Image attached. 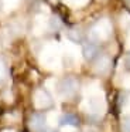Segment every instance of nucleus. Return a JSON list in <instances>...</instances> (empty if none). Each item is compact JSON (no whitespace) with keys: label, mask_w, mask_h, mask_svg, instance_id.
Returning <instances> with one entry per match:
<instances>
[{"label":"nucleus","mask_w":130,"mask_h":132,"mask_svg":"<svg viewBox=\"0 0 130 132\" xmlns=\"http://www.w3.org/2000/svg\"><path fill=\"white\" fill-rule=\"evenodd\" d=\"M61 26H62V23H61V20H59L58 17H52V19H51V29H52V30H59V29H61Z\"/></svg>","instance_id":"6e6552de"},{"label":"nucleus","mask_w":130,"mask_h":132,"mask_svg":"<svg viewBox=\"0 0 130 132\" xmlns=\"http://www.w3.org/2000/svg\"><path fill=\"white\" fill-rule=\"evenodd\" d=\"M34 104H35L37 108H45V106L51 105V98L45 91L40 89V91H37L35 95H34Z\"/></svg>","instance_id":"20e7f679"},{"label":"nucleus","mask_w":130,"mask_h":132,"mask_svg":"<svg viewBox=\"0 0 130 132\" xmlns=\"http://www.w3.org/2000/svg\"><path fill=\"white\" fill-rule=\"evenodd\" d=\"M40 132H57V131H52V129H41Z\"/></svg>","instance_id":"f8f14e48"},{"label":"nucleus","mask_w":130,"mask_h":132,"mask_svg":"<svg viewBox=\"0 0 130 132\" xmlns=\"http://www.w3.org/2000/svg\"><path fill=\"white\" fill-rule=\"evenodd\" d=\"M45 121H47V118H45L44 114H38V112H35V114H33V115L30 117V122H28V126H30L31 131L40 132L41 129H44Z\"/></svg>","instance_id":"7ed1b4c3"},{"label":"nucleus","mask_w":130,"mask_h":132,"mask_svg":"<svg viewBox=\"0 0 130 132\" xmlns=\"http://www.w3.org/2000/svg\"><path fill=\"white\" fill-rule=\"evenodd\" d=\"M107 70H109V60L105 57L99 58L98 61H96L95 64V71L99 72V74H103V72H106Z\"/></svg>","instance_id":"0eeeda50"},{"label":"nucleus","mask_w":130,"mask_h":132,"mask_svg":"<svg viewBox=\"0 0 130 132\" xmlns=\"http://www.w3.org/2000/svg\"><path fill=\"white\" fill-rule=\"evenodd\" d=\"M78 91V81L73 77H67L58 84V94L64 98H71Z\"/></svg>","instance_id":"f257e3e1"},{"label":"nucleus","mask_w":130,"mask_h":132,"mask_svg":"<svg viewBox=\"0 0 130 132\" xmlns=\"http://www.w3.org/2000/svg\"><path fill=\"white\" fill-rule=\"evenodd\" d=\"M4 77H6V67L3 64V61L0 60V82L4 80Z\"/></svg>","instance_id":"9d476101"},{"label":"nucleus","mask_w":130,"mask_h":132,"mask_svg":"<svg viewBox=\"0 0 130 132\" xmlns=\"http://www.w3.org/2000/svg\"><path fill=\"white\" fill-rule=\"evenodd\" d=\"M99 46L95 43V41H86L82 47V54H83V58L88 61H93L96 57L99 55Z\"/></svg>","instance_id":"f03ea898"},{"label":"nucleus","mask_w":130,"mask_h":132,"mask_svg":"<svg viewBox=\"0 0 130 132\" xmlns=\"http://www.w3.org/2000/svg\"><path fill=\"white\" fill-rule=\"evenodd\" d=\"M126 67H127V70L130 71V53L126 55Z\"/></svg>","instance_id":"9b49d317"},{"label":"nucleus","mask_w":130,"mask_h":132,"mask_svg":"<svg viewBox=\"0 0 130 132\" xmlns=\"http://www.w3.org/2000/svg\"><path fill=\"white\" fill-rule=\"evenodd\" d=\"M59 123L64 126H78L79 125V118L75 114H64L59 118Z\"/></svg>","instance_id":"39448f33"},{"label":"nucleus","mask_w":130,"mask_h":132,"mask_svg":"<svg viewBox=\"0 0 130 132\" xmlns=\"http://www.w3.org/2000/svg\"><path fill=\"white\" fill-rule=\"evenodd\" d=\"M68 38L72 40L73 43H81L83 40V33L79 27H72L71 30H68Z\"/></svg>","instance_id":"423d86ee"},{"label":"nucleus","mask_w":130,"mask_h":132,"mask_svg":"<svg viewBox=\"0 0 130 132\" xmlns=\"http://www.w3.org/2000/svg\"><path fill=\"white\" fill-rule=\"evenodd\" d=\"M122 131L123 132H130V117H126L122 122Z\"/></svg>","instance_id":"1a4fd4ad"}]
</instances>
